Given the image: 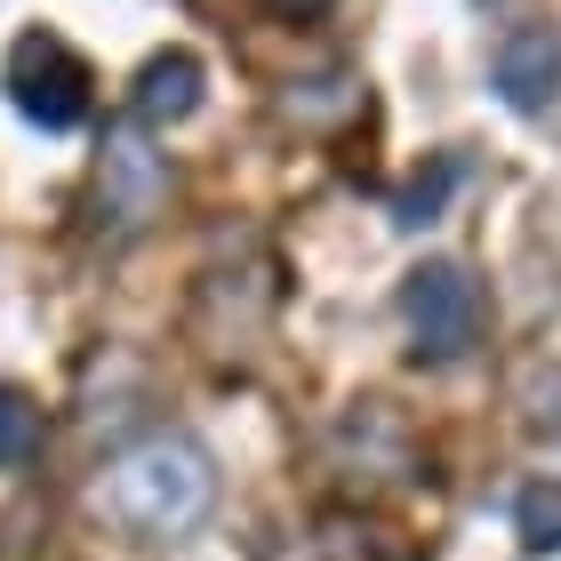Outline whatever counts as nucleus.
<instances>
[{"mask_svg": "<svg viewBox=\"0 0 561 561\" xmlns=\"http://www.w3.org/2000/svg\"><path fill=\"white\" fill-rule=\"evenodd\" d=\"M96 505H105L129 538H145V546L193 538V529L209 522V505H217V457L201 442H185V433H152V442L121 449L105 466Z\"/></svg>", "mask_w": 561, "mask_h": 561, "instance_id": "f257e3e1", "label": "nucleus"}, {"mask_svg": "<svg viewBox=\"0 0 561 561\" xmlns=\"http://www.w3.org/2000/svg\"><path fill=\"white\" fill-rule=\"evenodd\" d=\"M401 321H410V353L417 362H466L481 337V289L466 265L433 257L401 280Z\"/></svg>", "mask_w": 561, "mask_h": 561, "instance_id": "f03ea898", "label": "nucleus"}, {"mask_svg": "<svg viewBox=\"0 0 561 561\" xmlns=\"http://www.w3.org/2000/svg\"><path fill=\"white\" fill-rule=\"evenodd\" d=\"M9 105L33 121V129L65 137L89 121V65L72 57L57 33H24L16 57H9Z\"/></svg>", "mask_w": 561, "mask_h": 561, "instance_id": "7ed1b4c3", "label": "nucleus"}, {"mask_svg": "<svg viewBox=\"0 0 561 561\" xmlns=\"http://www.w3.org/2000/svg\"><path fill=\"white\" fill-rule=\"evenodd\" d=\"M96 193H105V217L121 233H137V225L169 201V161L161 152H145L137 129H113L105 137V161H96Z\"/></svg>", "mask_w": 561, "mask_h": 561, "instance_id": "20e7f679", "label": "nucleus"}, {"mask_svg": "<svg viewBox=\"0 0 561 561\" xmlns=\"http://www.w3.org/2000/svg\"><path fill=\"white\" fill-rule=\"evenodd\" d=\"M497 96L514 113H546L561 96V24H514L497 41Z\"/></svg>", "mask_w": 561, "mask_h": 561, "instance_id": "39448f33", "label": "nucleus"}, {"mask_svg": "<svg viewBox=\"0 0 561 561\" xmlns=\"http://www.w3.org/2000/svg\"><path fill=\"white\" fill-rule=\"evenodd\" d=\"M193 113H201V57L193 48H161L137 72V121L145 129H169V121H193Z\"/></svg>", "mask_w": 561, "mask_h": 561, "instance_id": "423d86ee", "label": "nucleus"}, {"mask_svg": "<svg viewBox=\"0 0 561 561\" xmlns=\"http://www.w3.org/2000/svg\"><path fill=\"white\" fill-rule=\"evenodd\" d=\"M449 193H457V161L442 152V161H433V169H417L410 185L393 193V225H410V233H417V225H433V217L449 209Z\"/></svg>", "mask_w": 561, "mask_h": 561, "instance_id": "0eeeda50", "label": "nucleus"}, {"mask_svg": "<svg viewBox=\"0 0 561 561\" xmlns=\"http://www.w3.org/2000/svg\"><path fill=\"white\" fill-rule=\"evenodd\" d=\"M514 529L529 553H561V481H529L514 497Z\"/></svg>", "mask_w": 561, "mask_h": 561, "instance_id": "6e6552de", "label": "nucleus"}, {"mask_svg": "<svg viewBox=\"0 0 561 561\" xmlns=\"http://www.w3.org/2000/svg\"><path fill=\"white\" fill-rule=\"evenodd\" d=\"M33 449H41V410H33V393L0 386V473H16Z\"/></svg>", "mask_w": 561, "mask_h": 561, "instance_id": "1a4fd4ad", "label": "nucleus"}, {"mask_svg": "<svg viewBox=\"0 0 561 561\" xmlns=\"http://www.w3.org/2000/svg\"><path fill=\"white\" fill-rule=\"evenodd\" d=\"M280 9H321V0H280Z\"/></svg>", "mask_w": 561, "mask_h": 561, "instance_id": "9d476101", "label": "nucleus"}]
</instances>
